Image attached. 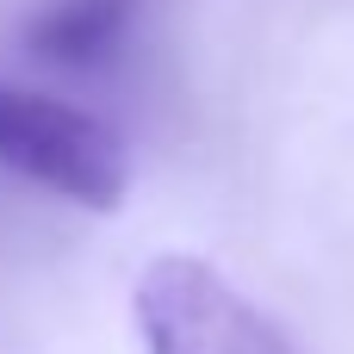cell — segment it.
I'll return each instance as SVG.
<instances>
[{"label":"cell","instance_id":"6da1fadb","mask_svg":"<svg viewBox=\"0 0 354 354\" xmlns=\"http://www.w3.org/2000/svg\"><path fill=\"white\" fill-rule=\"evenodd\" d=\"M0 168L87 212H118L131 187L124 143L106 118L19 81H0Z\"/></svg>","mask_w":354,"mask_h":354},{"label":"cell","instance_id":"7a4b0ae2","mask_svg":"<svg viewBox=\"0 0 354 354\" xmlns=\"http://www.w3.org/2000/svg\"><path fill=\"white\" fill-rule=\"evenodd\" d=\"M131 311L149 354H299L249 292L199 255H156L137 274Z\"/></svg>","mask_w":354,"mask_h":354},{"label":"cell","instance_id":"3957f363","mask_svg":"<svg viewBox=\"0 0 354 354\" xmlns=\"http://www.w3.org/2000/svg\"><path fill=\"white\" fill-rule=\"evenodd\" d=\"M131 19H137V0H50L44 12H31L25 44H31V56H44V62L100 68L106 56H118Z\"/></svg>","mask_w":354,"mask_h":354}]
</instances>
